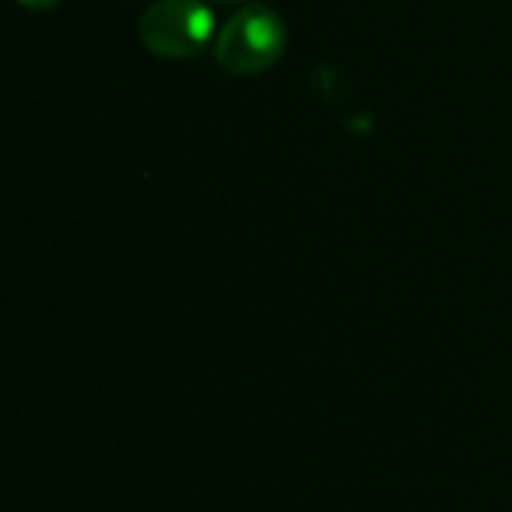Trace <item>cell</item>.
<instances>
[{"label": "cell", "mask_w": 512, "mask_h": 512, "mask_svg": "<svg viewBox=\"0 0 512 512\" xmlns=\"http://www.w3.org/2000/svg\"><path fill=\"white\" fill-rule=\"evenodd\" d=\"M210 3H216V6H246L249 0H210Z\"/></svg>", "instance_id": "cell-4"}, {"label": "cell", "mask_w": 512, "mask_h": 512, "mask_svg": "<svg viewBox=\"0 0 512 512\" xmlns=\"http://www.w3.org/2000/svg\"><path fill=\"white\" fill-rule=\"evenodd\" d=\"M216 21L204 0H156L138 21L141 45L162 60H186L201 54L213 39Z\"/></svg>", "instance_id": "cell-2"}, {"label": "cell", "mask_w": 512, "mask_h": 512, "mask_svg": "<svg viewBox=\"0 0 512 512\" xmlns=\"http://www.w3.org/2000/svg\"><path fill=\"white\" fill-rule=\"evenodd\" d=\"M21 6H27V9H36V12H45V9H54L60 0H18Z\"/></svg>", "instance_id": "cell-3"}, {"label": "cell", "mask_w": 512, "mask_h": 512, "mask_svg": "<svg viewBox=\"0 0 512 512\" xmlns=\"http://www.w3.org/2000/svg\"><path fill=\"white\" fill-rule=\"evenodd\" d=\"M288 48V27L282 15L264 3L240 6L216 36V63L228 75H261L273 69Z\"/></svg>", "instance_id": "cell-1"}]
</instances>
